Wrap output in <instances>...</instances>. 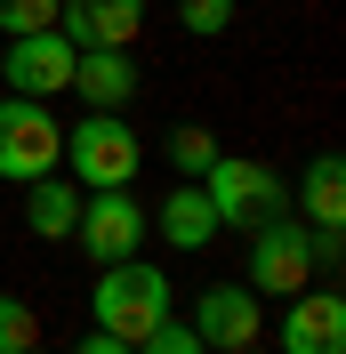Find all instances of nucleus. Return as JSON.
Here are the masks:
<instances>
[{"mask_svg": "<svg viewBox=\"0 0 346 354\" xmlns=\"http://www.w3.org/2000/svg\"><path fill=\"white\" fill-rule=\"evenodd\" d=\"M170 161H177L185 177H201V169L217 161V137L201 129V121H177V129H170Z\"/></svg>", "mask_w": 346, "mask_h": 354, "instance_id": "nucleus-16", "label": "nucleus"}, {"mask_svg": "<svg viewBox=\"0 0 346 354\" xmlns=\"http://www.w3.org/2000/svg\"><path fill=\"white\" fill-rule=\"evenodd\" d=\"M24 346H41V314L17 290H0V354H24Z\"/></svg>", "mask_w": 346, "mask_h": 354, "instance_id": "nucleus-15", "label": "nucleus"}, {"mask_svg": "<svg viewBox=\"0 0 346 354\" xmlns=\"http://www.w3.org/2000/svg\"><path fill=\"white\" fill-rule=\"evenodd\" d=\"M73 57L81 48L57 32V24H41V32H17L8 41V57H0V81H8V97H57V88H73Z\"/></svg>", "mask_w": 346, "mask_h": 354, "instance_id": "nucleus-7", "label": "nucleus"}, {"mask_svg": "<svg viewBox=\"0 0 346 354\" xmlns=\"http://www.w3.org/2000/svg\"><path fill=\"white\" fill-rule=\"evenodd\" d=\"M89 306H97V330L105 338H145L170 322V274L145 258H121V266H97V290H89Z\"/></svg>", "mask_w": 346, "mask_h": 354, "instance_id": "nucleus-1", "label": "nucleus"}, {"mask_svg": "<svg viewBox=\"0 0 346 354\" xmlns=\"http://www.w3.org/2000/svg\"><path fill=\"white\" fill-rule=\"evenodd\" d=\"M57 32L73 48H129L145 32V0H57Z\"/></svg>", "mask_w": 346, "mask_h": 354, "instance_id": "nucleus-10", "label": "nucleus"}, {"mask_svg": "<svg viewBox=\"0 0 346 354\" xmlns=\"http://www.w3.org/2000/svg\"><path fill=\"white\" fill-rule=\"evenodd\" d=\"M41 24H57V0H0V32L17 41V32H41Z\"/></svg>", "mask_w": 346, "mask_h": 354, "instance_id": "nucleus-18", "label": "nucleus"}, {"mask_svg": "<svg viewBox=\"0 0 346 354\" xmlns=\"http://www.w3.org/2000/svg\"><path fill=\"white\" fill-rule=\"evenodd\" d=\"M73 88L89 97V113H121V105L137 97L129 48H81V57H73Z\"/></svg>", "mask_w": 346, "mask_h": 354, "instance_id": "nucleus-11", "label": "nucleus"}, {"mask_svg": "<svg viewBox=\"0 0 346 354\" xmlns=\"http://www.w3.org/2000/svg\"><path fill=\"white\" fill-rule=\"evenodd\" d=\"M298 218L306 225H346V161L338 153H314L306 161V177H298Z\"/></svg>", "mask_w": 346, "mask_h": 354, "instance_id": "nucleus-14", "label": "nucleus"}, {"mask_svg": "<svg viewBox=\"0 0 346 354\" xmlns=\"http://www.w3.org/2000/svg\"><path fill=\"white\" fill-rule=\"evenodd\" d=\"M145 218L170 234V250H210L217 242V209H210V194H201V177H194V185H170Z\"/></svg>", "mask_w": 346, "mask_h": 354, "instance_id": "nucleus-12", "label": "nucleus"}, {"mask_svg": "<svg viewBox=\"0 0 346 354\" xmlns=\"http://www.w3.org/2000/svg\"><path fill=\"white\" fill-rule=\"evenodd\" d=\"M201 194H210V209H217V234H226V225H234V234H258L266 218H282V209H290L282 169L242 161V153H217L210 169H201Z\"/></svg>", "mask_w": 346, "mask_h": 354, "instance_id": "nucleus-2", "label": "nucleus"}, {"mask_svg": "<svg viewBox=\"0 0 346 354\" xmlns=\"http://www.w3.org/2000/svg\"><path fill=\"white\" fill-rule=\"evenodd\" d=\"M274 338H282V354H346V298L306 282L298 298H290V314H282Z\"/></svg>", "mask_w": 346, "mask_h": 354, "instance_id": "nucleus-9", "label": "nucleus"}, {"mask_svg": "<svg viewBox=\"0 0 346 354\" xmlns=\"http://www.w3.org/2000/svg\"><path fill=\"white\" fill-rule=\"evenodd\" d=\"M145 225H153V218H145V201H129V185H97V194H81L73 242H81L97 266H121V258H137Z\"/></svg>", "mask_w": 346, "mask_h": 354, "instance_id": "nucleus-6", "label": "nucleus"}, {"mask_svg": "<svg viewBox=\"0 0 346 354\" xmlns=\"http://www.w3.org/2000/svg\"><path fill=\"white\" fill-rule=\"evenodd\" d=\"M194 338L210 354H234V346H258L266 338V314H258V290L250 282H210L194 306Z\"/></svg>", "mask_w": 346, "mask_h": 354, "instance_id": "nucleus-8", "label": "nucleus"}, {"mask_svg": "<svg viewBox=\"0 0 346 354\" xmlns=\"http://www.w3.org/2000/svg\"><path fill=\"white\" fill-rule=\"evenodd\" d=\"M65 161H73V177H81L89 194H97V185H129L145 145H137V129L121 113H89L81 129H65Z\"/></svg>", "mask_w": 346, "mask_h": 354, "instance_id": "nucleus-5", "label": "nucleus"}, {"mask_svg": "<svg viewBox=\"0 0 346 354\" xmlns=\"http://www.w3.org/2000/svg\"><path fill=\"white\" fill-rule=\"evenodd\" d=\"M234 354H266V346H234Z\"/></svg>", "mask_w": 346, "mask_h": 354, "instance_id": "nucleus-21", "label": "nucleus"}, {"mask_svg": "<svg viewBox=\"0 0 346 354\" xmlns=\"http://www.w3.org/2000/svg\"><path fill=\"white\" fill-rule=\"evenodd\" d=\"M73 218H81V194H73L65 177H57V169L33 177V194H24V225H33V242H73Z\"/></svg>", "mask_w": 346, "mask_h": 354, "instance_id": "nucleus-13", "label": "nucleus"}, {"mask_svg": "<svg viewBox=\"0 0 346 354\" xmlns=\"http://www.w3.org/2000/svg\"><path fill=\"white\" fill-rule=\"evenodd\" d=\"M177 17H185V32H201V41H210V32H226V24H234V0H185Z\"/></svg>", "mask_w": 346, "mask_h": 354, "instance_id": "nucleus-19", "label": "nucleus"}, {"mask_svg": "<svg viewBox=\"0 0 346 354\" xmlns=\"http://www.w3.org/2000/svg\"><path fill=\"white\" fill-rule=\"evenodd\" d=\"M306 282H314V225L298 209H282L250 234V290L258 298H298Z\"/></svg>", "mask_w": 346, "mask_h": 354, "instance_id": "nucleus-3", "label": "nucleus"}, {"mask_svg": "<svg viewBox=\"0 0 346 354\" xmlns=\"http://www.w3.org/2000/svg\"><path fill=\"white\" fill-rule=\"evenodd\" d=\"M57 161H65V129L48 121V105L41 97H0V177L33 185Z\"/></svg>", "mask_w": 346, "mask_h": 354, "instance_id": "nucleus-4", "label": "nucleus"}, {"mask_svg": "<svg viewBox=\"0 0 346 354\" xmlns=\"http://www.w3.org/2000/svg\"><path fill=\"white\" fill-rule=\"evenodd\" d=\"M137 354H210V346L194 338V322H177V314H170L161 330H145V338H137Z\"/></svg>", "mask_w": 346, "mask_h": 354, "instance_id": "nucleus-17", "label": "nucleus"}, {"mask_svg": "<svg viewBox=\"0 0 346 354\" xmlns=\"http://www.w3.org/2000/svg\"><path fill=\"white\" fill-rule=\"evenodd\" d=\"M24 354H41V346H24Z\"/></svg>", "mask_w": 346, "mask_h": 354, "instance_id": "nucleus-22", "label": "nucleus"}, {"mask_svg": "<svg viewBox=\"0 0 346 354\" xmlns=\"http://www.w3.org/2000/svg\"><path fill=\"white\" fill-rule=\"evenodd\" d=\"M73 354H137V346H129V338H105V330H97V338H81Z\"/></svg>", "mask_w": 346, "mask_h": 354, "instance_id": "nucleus-20", "label": "nucleus"}]
</instances>
